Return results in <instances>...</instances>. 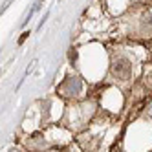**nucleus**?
<instances>
[{
    "label": "nucleus",
    "instance_id": "obj_6",
    "mask_svg": "<svg viewBox=\"0 0 152 152\" xmlns=\"http://www.w3.org/2000/svg\"><path fill=\"white\" fill-rule=\"evenodd\" d=\"M7 152H18V150H17V148H9Z\"/></svg>",
    "mask_w": 152,
    "mask_h": 152
},
{
    "label": "nucleus",
    "instance_id": "obj_5",
    "mask_svg": "<svg viewBox=\"0 0 152 152\" xmlns=\"http://www.w3.org/2000/svg\"><path fill=\"white\" fill-rule=\"evenodd\" d=\"M148 117H150V119H152V104H150V106H148Z\"/></svg>",
    "mask_w": 152,
    "mask_h": 152
},
{
    "label": "nucleus",
    "instance_id": "obj_3",
    "mask_svg": "<svg viewBox=\"0 0 152 152\" xmlns=\"http://www.w3.org/2000/svg\"><path fill=\"white\" fill-rule=\"evenodd\" d=\"M42 4H44V0H37V2L33 4V7H31V9H29V13L26 15V18H24V22H22V26H26V24L29 22V18H33V15H35V13L39 11V9H40V6H42Z\"/></svg>",
    "mask_w": 152,
    "mask_h": 152
},
{
    "label": "nucleus",
    "instance_id": "obj_2",
    "mask_svg": "<svg viewBox=\"0 0 152 152\" xmlns=\"http://www.w3.org/2000/svg\"><path fill=\"white\" fill-rule=\"evenodd\" d=\"M59 90L62 95H79L83 92V81L73 75V77L64 79V83L59 86Z\"/></svg>",
    "mask_w": 152,
    "mask_h": 152
},
{
    "label": "nucleus",
    "instance_id": "obj_4",
    "mask_svg": "<svg viewBox=\"0 0 152 152\" xmlns=\"http://www.w3.org/2000/svg\"><path fill=\"white\" fill-rule=\"evenodd\" d=\"M48 17H50V11H48V13H46L44 17H42V18H40V22H39V26H37V29H40L42 26H44V22H46V20H48Z\"/></svg>",
    "mask_w": 152,
    "mask_h": 152
},
{
    "label": "nucleus",
    "instance_id": "obj_1",
    "mask_svg": "<svg viewBox=\"0 0 152 152\" xmlns=\"http://www.w3.org/2000/svg\"><path fill=\"white\" fill-rule=\"evenodd\" d=\"M112 73L115 75L117 79L121 81H126L130 77V73H132V64L126 57H119L114 64H112Z\"/></svg>",
    "mask_w": 152,
    "mask_h": 152
}]
</instances>
